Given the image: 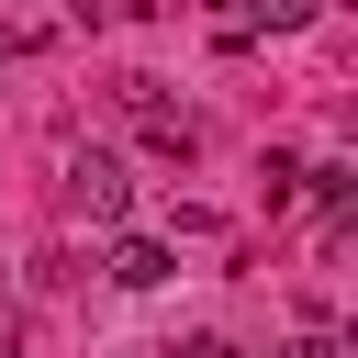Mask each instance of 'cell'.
<instances>
[{
	"label": "cell",
	"mask_w": 358,
	"mask_h": 358,
	"mask_svg": "<svg viewBox=\"0 0 358 358\" xmlns=\"http://www.w3.org/2000/svg\"><path fill=\"white\" fill-rule=\"evenodd\" d=\"M67 201H78L90 224H123V213H134V179H123V157H101V145H90V157H67Z\"/></svg>",
	"instance_id": "1"
},
{
	"label": "cell",
	"mask_w": 358,
	"mask_h": 358,
	"mask_svg": "<svg viewBox=\"0 0 358 358\" xmlns=\"http://www.w3.org/2000/svg\"><path fill=\"white\" fill-rule=\"evenodd\" d=\"M168 268H179V257H168V235H123V246H112V280H123V291H157Z\"/></svg>",
	"instance_id": "2"
},
{
	"label": "cell",
	"mask_w": 358,
	"mask_h": 358,
	"mask_svg": "<svg viewBox=\"0 0 358 358\" xmlns=\"http://www.w3.org/2000/svg\"><path fill=\"white\" fill-rule=\"evenodd\" d=\"M302 190H313V201H324V224H336V213H347V190H358V168H347V157H324V168H302Z\"/></svg>",
	"instance_id": "3"
},
{
	"label": "cell",
	"mask_w": 358,
	"mask_h": 358,
	"mask_svg": "<svg viewBox=\"0 0 358 358\" xmlns=\"http://www.w3.org/2000/svg\"><path fill=\"white\" fill-rule=\"evenodd\" d=\"M324 0H246V34H302Z\"/></svg>",
	"instance_id": "4"
},
{
	"label": "cell",
	"mask_w": 358,
	"mask_h": 358,
	"mask_svg": "<svg viewBox=\"0 0 358 358\" xmlns=\"http://www.w3.org/2000/svg\"><path fill=\"white\" fill-rule=\"evenodd\" d=\"M280 358H347V347H336V336H324V324H302V336H291V347H280Z\"/></svg>",
	"instance_id": "5"
},
{
	"label": "cell",
	"mask_w": 358,
	"mask_h": 358,
	"mask_svg": "<svg viewBox=\"0 0 358 358\" xmlns=\"http://www.w3.org/2000/svg\"><path fill=\"white\" fill-rule=\"evenodd\" d=\"M168 358H235V336H190V347H168Z\"/></svg>",
	"instance_id": "6"
},
{
	"label": "cell",
	"mask_w": 358,
	"mask_h": 358,
	"mask_svg": "<svg viewBox=\"0 0 358 358\" xmlns=\"http://www.w3.org/2000/svg\"><path fill=\"white\" fill-rule=\"evenodd\" d=\"M0 358H22V336H11V324H0Z\"/></svg>",
	"instance_id": "7"
}]
</instances>
